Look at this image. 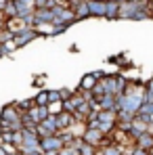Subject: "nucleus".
Returning a JSON list of instances; mask_svg holds the SVG:
<instances>
[{"label": "nucleus", "mask_w": 153, "mask_h": 155, "mask_svg": "<svg viewBox=\"0 0 153 155\" xmlns=\"http://www.w3.org/2000/svg\"><path fill=\"white\" fill-rule=\"evenodd\" d=\"M82 138H84V143H88V145H92V147H99L101 149L103 145V138H105V132L101 128H86L84 130V134H82Z\"/></svg>", "instance_id": "nucleus-1"}, {"label": "nucleus", "mask_w": 153, "mask_h": 155, "mask_svg": "<svg viewBox=\"0 0 153 155\" xmlns=\"http://www.w3.org/2000/svg\"><path fill=\"white\" fill-rule=\"evenodd\" d=\"M0 120L2 122H21V113H19V109L15 107V103H8L4 105L2 109H0Z\"/></svg>", "instance_id": "nucleus-2"}, {"label": "nucleus", "mask_w": 153, "mask_h": 155, "mask_svg": "<svg viewBox=\"0 0 153 155\" xmlns=\"http://www.w3.org/2000/svg\"><path fill=\"white\" fill-rule=\"evenodd\" d=\"M65 145H63V140L59 138V134H55V136H46V138H40V149L42 151H61Z\"/></svg>", "instance_id": "nucleus-3"}, {"label": "nucleus", "mask_w": 153, "mask_h": 155, "mask_svg": "<svg viewBox=\"0 0 153 155\" xmlns=\"http://www.w3.org/2000/svg\"><path fill=\"white\" fill-rule=\"evenodd\" d=\"M101 86H103V90H105V94L118 97L120 94V90H118V74H107L101 80Z\"/></svg>", "instance_id": "nucleus-4"}, {"label": "nucleus", "mask_w": 153, "mask_h": 155, "mask_svg": "<svg viewBox=\"0 0 153 155\" xmlns=\"http://www.w3.org/2000/svg\"><path fill=\"white\" fill-rule=\"evenodd\" d=\"M55 120H57V130H59V132H61V130H69L76 124V117H74V113H69V111H61L59 115H55Z\"/></svg>", "instance_id": "nucleus-5"}, {"label": "nucleus", "mask_w": 153, "mask_h": 155, "mask_svg": "<svg viewBox=\"0 0 153 155\" xmlns=\"http://www.w3.org/2000/svg\"><path fill=\"white\" fill-rule=\"evenodd\" d=\"M36 38H40V36L36 34V29H34V27H27V29L19 31V34L15 36V44H17V48H21V46L29 44V42H32V40H36Z\"/></svg>", "instance_id": "nucleus-6"}, {"label": "nucleus", "mask_w": 153, "mask_h": 155, "mask_svg": "<svg viewBox=\"0 0 153 155\" xmlns=\"http://www.w3.org/2000/svg\"><path fill=\"white\" fill-rule=\"evenodd\" d=\"M97 84H99V80H97L95 74L90 71V74H84V76H82V80H80V84H78L76 90H80V92H84V94H86V92H92Z\"/></svg>", "instance_id": "nucleus-7"}, {"label": "nucleus", "mask_w": 153, "mask_h": 155, "mask_svg": "<svg viewBox=\"0 0 153 155\" xmlns=\"http://www.w3.org/2000/svg\"><path fill=\"white\" fill-rule=\"evenodd\" d=\"M29 23H27L25 19H21V17H13V19H6V23H4V29H8L13 36H17L19 31H23L27 29Z\"/></svg>", "instance_id": "nucleus-8"}, {"label": "nucleus", "mask_w": 153, "mask_h": 155, "mask_svg": "<svg viewBox=\"0 0 153 155\" xmlns=\"http://www.w3.org/2000/svg\"><path fill=\"white\" fill-rule=\"evenodd\" d=\"M88 8H90V17L105 19V13H107V2H101V0H88Z\"/></svg>", "instance_id": "nucleus-9"}, {"label": "nucleus", "mask_w": 153, "mask_h": 155, "mask_svg": "<svg viewBox=\"0 0 153 155\" xmlns=\"http://www.w3.org/2000/svg\"><path fill=\"white\" fill-rule=\"evenodd\" d=\"M27 115H29L36 124H42V122L48 117V109H46V107H34V109L27 111Z\"/></svg>", "instance_id": "nucleus-10"}, {"label": "nucleus", "mask_w": 153, "mask_h": 155, "mask_svg": "<svg viewBox=\"0 0 153 155\" xmlns=\"http://www.w3.org/2000/svg\"><path fill=\"white\" fill-rule=\"evenodd\" d=\"M74 8V15H76V21H82V19H88L90 17V8H88V2H78Z\"/></svg>", "instance_id": "nucleus-11"}, {"label": "nucleus", "mask_w": 153, "mask_h": 155, "mask_svg": "<svg viewBox=\"0 0 153 155\" xmlns=\"http://www.w3.org/2000/svg\"><path fill=\"white\" fill-rule=\"evenodd\" d=\"M136 147L138 149H145V151H153V134L145 132V134L136 136Z\"/></svg>", "instance_id": "nucleus-12"}, {"label": "nucleus", "mask_w": 153, "mask_h": 155, "mask_svg": "<svg viewBox=\"0 0 153 155\" xmlns=\"http://www.w3.org/2000/svg\"><path fill=\"white\" fill-rule=\"evenodd\" d=\"M2 15L6 19L17 17V4H15V0H2Z\"/></svg>", "instance_id": "nucleus-13"}, {"label": "nucleus", "mask_w": 153, "mask_h": 155, "mask_svg": "<svg viewBox=\"0 0 153 155\" xmlns=\"http://www.w3.org/2000/svg\"><path fill=\"white\" fill-rule=\"evenodd\" d=\"M120 4H122V2H107V13H105V19L115 21V19L120 17Z\"/></svg>", "instance_id": "nucleus-14"}, {"label": "nucleus", "mask_w": 153, "mask_h": 155, "mask_svg": "<svg viewBox=\"0 0 153 155\" xmlns=\"http://www.w3.org/2000/svg\"><path fill=\"white\" fill-rule=\"evenodd\" d=\"M34 103H36V107H46V105H48V90H46V88L36 90V94H34Z\"/></svg>", "instance_id": "nucleus-15"}, {"label": "nucleus", "mask_w": 153, "mask_h": 155, "mask_svg": "<svg viewBox=\"0 0 153 155\" xmlns=\"http://www.w3.org/2000/svg\"><path fill=\"white\" fill-rule=\"evenodd\" d=\"M15 107L19 109V113H21V115H23V113H27L29 109H34V107H36L34 97H29V99H21V101H15Z\"/></svg>", "instance_id": "nucleus-16"}, {"label": "nucleus", "mask_w": 153, "mask_h": 155, "mask_svg": "<svg viewBox=\"0 0 153 155\" xmlns=\"http://www.w3.org/2000/svg\"><path fill=\"white\" fill-rule=\"evenodd\" d=\"M78 151H80V155H99V147H92V145L84 143V138H82V143H80Z\"/></svg>", "instance_id": "nucleus-17"}, {"label": "nucleus", "mask_w": 153, "mask_h": 155, "mask_svg": "<svg viewBox=\"0 0 153 155\" xmlns=\"http://www.w3.org/2000/svg\"><path fill=\"white\" fill-rule=\"evenodd\" d=\"M46 109H48V115H59L63 111V101H52L46 105Z\"/></svg>", "instance_id": "nucleus-18"}, {"label": "nucleus", "mask_w": 153, "mask_h": 155, "mask_svg": "<svg viewBox=\"0 0 153 155\" xmlns=\"http://www.w3.org/2000/svg\"><path fill=\"white\" fill-rule=\"evenodd\" d=\"M145 103L153 105V78L145 84Z\"/></svg>", "instance_id": "nucleus-19"}, {"label": "nucleus", "mask_w": 153, "mask_h": 155, "mask_svg": "<svg viewBox=\"0 0 153 155\" xmlns=\"http://www.w3.org/2000/svg\"><path fill=\"white\" fill-rule=\"evenodd\" d=\"M99 155H122V153H120L118 145H111V147H103V149H99Z\"/></svg>", "instance_id": "nucleus-20"}, {"label": "nucleus", "mask_w": 153, "mask_h": 155, "mask_svg": "<svg viewBox=\"0 0 153 155\" xmlns=\"http://www.w3.org/2000/svg\"><path fill=\"white\" fill-rule=\"evenodd\" d=\"M2 51H4V54H6V57H8L11 52H15V51H17L15 38H13V40H8V42H4V44H2Z\"/></svg>", "instance_id": "nucleus-21"}, {"label": "nucleus", "mask_w": 153, "mask_h": 155, "mask_svg": "<svg viewBox=\"0 0 153 155\" xmlns=\"http://www.w3.org/2000/svg\"><path fill=\"white\" fill-rule=\"evenodd\" d=\"M57 155H80V151H78L76 147H72V145H67V147H63V149H61V151H59Z\"/></svg>", "instance_id": "nucleus-22"}, {"label": "nucleus", "mask_w": 153, "mask_h": 155, "mask_svg": "<svg viewBox=\"0 0 153 155\" xmlns=\"http://www.w3.org/2000/svg\"><path fill=\"white\" fill-rule=\"evenodd\" d=\"M13 38H15V36H13V34H11L8 29H2V31H0V44H4V42L13 40Z\"/></svg>", "instance_id": "nucleus-23"}, {"label": "nucleus", "mask_w": 153, "mask_h": 155, "mask_svg": "<svg viewBox=\"0 0 153 155\" xmlns=\"http://www.w3.org/2000/svg\"><path fill=\"white\" fill-rule=\"evenodd\" d=\"M15 4H17V6H23V8L36 11V8H34V0H15Z\"/></svg>", "instance_id": "nucleus-24"}, {"label": "nucleus", "mask_w": 153, "mask_h": 155, "mask_svg": "<svg viewBox=\"0 0 153 155\" xmlns=\"http://www.w3.org/2000/svg\"><path fill=\"white\" fill-rule=\"evenodd\" d=\"M72 94H74V90H69V88H59V97H61V101H67Z\"/></svg>", "instance_id": "nucleus-25"}, {"label": "nucleus", "mask_w": 153, "mask_h": 155, "mask_svg": "<svg viewBox=\"0 0 153 155\" xmlns=\"http://www.w3.org/2000/svg\"><path fill=\"white\" fill-rule=\"evenodd\" d=\"M48 2L51 0H34V8L38 11V8H48Z\"/></svg>", "instance_id": "nucleus-26"}, {"label": "nucleus", "mask_w": 153, "mask_h": 155, "mask_svg": "<svg viewBox=\"0 0 153 155\" xmlns=\"http://www.w3.org/2000/svg\"><path fill=\"white\" fill-rule=\"evenodd\" d=\"M52 101H61L59 90H48V103H52Z\"/></svg>", "instance_id": "nucleus-27"}, {"label": "nucleus", "mask_w": 153, "mask_h": 155, "mask_svg": "<svg viewBox=\"0 0 153 155\" xmlns=\"http://www.w3.org/2000/svg\"><path fill=\"white\" fill-rule=\"evenodd\" d=\"M46 82V76H38V78H34V86H42Z\"/></svg>", "instance_id": "nucleus-28"}, {"label": "nucleus", "mask_w": 153, "mask_h": 155, "mask_svg": "<svg viewBox=\"0 0 153 155\" xmlns=\"http://www.w3.org/2000/svg\"><path fill=\"white\" fill-rule=\"evenodd\" d=\"M132 155H151V151H145V149H138V147H134V153Z\"/></svg>", "instance_id": "nucleus-29"}, {"label": "nucleus", "mask_w": 153, "mask_h": 155, "mask_svg": "<svg viewBox=\"0 0 153 155\" xmlns=\"http://www.w3.org/2000/svg\"><path fill=\"white\" fill-rule=\"evenodd\" d=\"M0 155H8V153H6V149H4V145H2V143H0Z\"/></svg>", "instance_id": "nucleus-30"}, {"label": "nucleus", "mask_w": 153, "mask_h": 155, "mask_svg": "<svg viewBox=\"0 0 153 155\" xmlns=\"http://www.w3.org/2000/svg\"><path fill=\"white\" fill-rule=\"evenodd\" d=\"M147 8H149V11L153 13V0H147Z\"/></svg>", "instance_id": "nucleus-31"}, {"label": "nucleus", "mask_w": 153, "mask_h": 155, "mask_svg": "<svg viewBox=\"0 0 153 155\" xmlns=\"http://www.w3.org/2000/svg\"><path fill=\"white\" fill-rule=\"evenodd\" d=\"M29 155H44V153H42V149H36V151H32Z\"/></svg>", "instance_id": "nucleus-32"}, {"label": "nucleus", "mask_w": 153, "mask_h": 155, "mask_svg": "<svg viewBox=\"0 0 153 155\" xmlns=\"http://www.w3.org/2000/svg\"><path fill=\"white\" fill-rule=\"evenodd\" d=\"M13 155H19V153H13Z\"/></svg>", "instance_id": "nucleus-33"}]
</instances>
